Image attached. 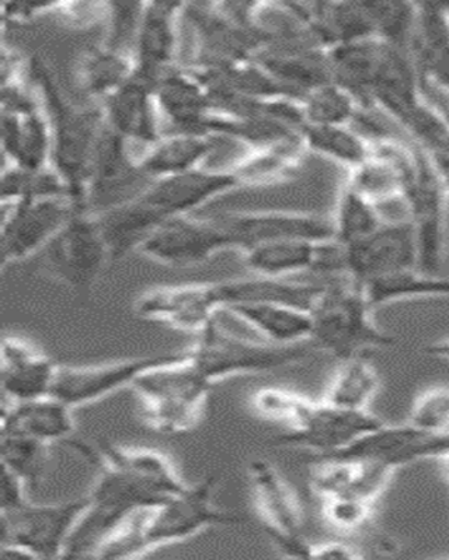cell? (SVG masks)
Segmentation results:
<instances>
[{
    "mask_svg": "<svg viewBox=\"0 0 449 560\" xmlns=\"http://www.w3.org/2000/svg\"><path fill=\"white\" fill-rule=\"evenodd\" d=\"M223 312L219 283L163 287L145 292L135 302V313L149 322L166 324L177 331L197 335Z\"/></svg>",
    "mask_w": 449,
    "mask_h": 560,
    "instance_id": "obj_15",
    "label": "cell"
},
{
    "mask_svg": "<svg viewBox=\"0 0 449 560\" xmlns=\"http://www.w3.org/2000/svg\"><path fill=\"white\" fill-rule=\"evenodd\" d=\"M303 119L311 125H350L361 105L348 90L331 82L312 90L301 100Z\"/></svg>",
    "mask_w": 449,
    "mask_h": 560,
    "instance_id": "obj_38",
    "label": "cell"
},
{
    "mask_svg": "<svg viewBox=\"0 0 449 560\" xmlns=\"http://www.w3.org/2000/svg\"><path fill=\"white\" fill-rule=\"evenodd\" d=\"M373 310L406 300L449 298V278L412 268L361 283Z\"/></svg>",
    "mask_w": 449,
    "mask_h": 560,
    "instance_id": "obj_32",
    "label": "cell"
},
{
    "mask_svg": "<svg viewBox=\"0 0 449 560\" xmlns=\"http://www.w3.org/2000/svg\"><path fill=\"white\" fill-rule=\"evenodd\" d=\"M212 385L194 366L186 349L179 359L147 370L131 388L142 404L149 428L176 436L196 427Z\"/></svg>",
    "mask_w": 449,
    "mask_h": 560,
    "instance_id": "obj_4",
    "label": "cell"
},
{
    "mask_svg": "<svg viewBox=\"0 0 449 560\" xmlns=\"http://www.w3.org/2000/svg\"><path fill=\"white\" fill-rule=\"evenodd\" d=\"M187 350L194 366L211 383L249 374L276 372L308 358V350L299 345L281 347L251 341L227 331L218 324V319L199 332L196 342Z\"/></svg>",
    "mask_w": 449,
    "mask_h": 560,
    "instance_id": "obj_7",
    "label": "cell"
},
{
    "mask_svg": "<svg viewBox=\"0 0 449 560\" xmlns=\"http://www.w3.org/2000/svg\"><path fill=\"white\" fill-rule=\"evenodd\" d=\"M424 353L449 363V338H444L440 339V341L427 345V347L424 348Z\"/></svg>",
    "mask_w": 449,
    "mask_h": 560,
    "instance_id": "obj_48",
    "label": "cell"
},
{
    "mask_svg": "<svg viewBox=\"0 0 449 560\" xmlns=\"http://www.w3.org/2000/svg\"><path fill=\"white\" fill-rule=\"evenodd\" d=\"M72 411L73 408L54 395L32 401L10 402L9 407H3L0 432L20 433L48 444L62 442L74 432Z\"/></svg>",
    "mask_w": 449,
    "mask_h": 560,
    "instance_id": "obj_26",
    "label": "cell"
},
{
    "mask_svg": "<svg viewBox=\"0 0 449 560\" xmlns=\"http://www.w3.org/2000/svg\"><path fill=\"white\" fill-rule=\"evenodd\" d=\"M216 220L231 238L232 248L239 253L253 245L277 240L326 242L334 238L332 220L308 213H232L222 214Z\"/></svg>",
    "mask_w": 449,
    "mask_h": 560,
    "instance_id": "obj_20",
    "label": "cell"
},
{
    "mask_svg": "<svg viewBox=\"0 0 449 560\" xmlns=\"http://www.w3.org/2000/svg\"><path fill=\"white\" fill-rule=\"evenodd\" d=\"M217 475H208L192 487L186 485L158 506L139 513L137 529L142 553L186 541L208 528L244 523L239 514L217 506Z\"/></svg>",
    "mask_w": 449,
    "mask_h": 560,
    "instance_id": "obj_5",
    "label": "cell"
},
{
    "mask_svg": "<svg viewBox=\"0 0 449 560\" xmlns=\"http://www.w3.org/2000/svg\"><path fill=\"white\" fill-rule=\"evenodd\" d=\"M407 423L426 432H449V385H437L418 394L408 411Z\"/></svg>",
    "mask_w": 449,
    "mask_h": 560,
    "instance_id": "obj_42",
    "label": "cell"
},
{
    "mask_svg": "<svg viewBox=\"0 0 449 560\" xmlns=\"http://www.w3.org/2000/svg\"><path fill=\"white\" fill-rule=\"evenodd\" d=\"M266 342L293 347L312 338V317L307 310L278 303H243L225 310Z\"/></svg>",
    "mask_w": 449,
    "mask_h": 560,
    "instance_id": "obj_28",
    "label": "cell"
},
{
    "mask_svg": "<svg viewBox=\"0 0 449 560\" xmlns=\"http://www.w3.org/2000/svg\"><path fill=\"white\" fill-rule=\"evenodd\" d=\"M186 3L145 2L134 45L135 72L154 84L159 74L174 67L177 51V22Z\"/></svg>",
    "mask_w": 449,
    "mask_h": 560,
    "instance_id": "obj_22",
    "label": "cell"
},
{
    "mask_svg": "<svg viewBox=\"0 0 449 560\" xmlns=\"http://www.w3.org/2000/svg\"><path fill=\"white\" fill-rule=\"evenodd\" d=\"M36 257L45 273L78 293L90 292L112 262L97 219L89 213L74 214Z\"/></svg>",
    "mask_w": 449,
    "mask_h": 560,
    "instance_id": "obj_8",
    "label": "cell"
},
{
    "mask_svg": "<svg viewBox=\"0 0 449 560\" xmlns=\"http://www.w3.org/2000/svg\"><path fill=\"white\" fill-rule=\"evenodd\" d=\"M311 404L312 399L281 388L258 389L252 399L254 411L261 417L281 422L288 429L297 427Z\"/></svg>",
    "mask_w": 449,
    "mask_h": 560,
    "instance_id": "obj_40",
    "label": "cell"
},
{
    "mask_svg": "<svg viewBox=\"0 0 449 560\" xmlns=\"http://www.w3.org/2000/svg\"><path fill=\"white\" fill-rule=\"evenodd\" d=\"M332 222L334 240L347 247L376 232L385 220L376 205L344 184Z\"/></svg>",
    "mask_w": 449,
    "mask_h": 560,
    "instance_id": "obj_37",
    "label": "cell"
},
{
    "mask_svg": "<svg viewBox=\"0 0 449 560\" xmlns=\"http://www.w3.org/2000/svg\"><path fill=\"white\" fill-rule=\"evenodd\" d=\"M4 164L27 170L51 167V133L39 107L24 113H0Z\"/></svg>",
    "mask_w": 449,
    "mask_h": 560,
    "instance_id": "obj_25",
    "label": "cell"
},
{
    "mask_svg": "<svg viewBox=\"0 0 449 560\" xmlns=\"http://www.w3.org/2000/svg\"><path fill=\"white\" fill-rule=\"evenodd\" d=\"M449 455V432L431 433L411 423L388 424L359 440L346 452L333 457L373 459L393 469L421 462H441Z\"/></svg>",
    "mask_w": 449,
    "mask_h": 560,
    "instance_id": "obj_19",
    "label": "cell"
},
{
    "mask_svg": "<svg viewBox=\"0 0 449 560\" xmlns=\"http://www.w3.org/2000/svg\"><path fill=\"white\" fill-rule=\"evenodd\" d=\"M322 284L296 283L286 279L254 277L219 282L223 312L243 303H278L311 312Z\"/></svg>",
    "mask_w": 449,
    "mask_h": 560,
    "instance_id": "obj_29",
    "label": "cell"
},
{
    "mask_svg": "<svg viewBox=\"0 0 449 560\" xmlns=\"http://www.w3.org/2000/svg\"><path fill=\"white\" fill-rule=\"evenodd\" d=\"M344 248L348 275L359 283L418 268L416 233L408 219L385 220L376 232Z\"/></svg>",
    "mask_w": 449,
    "mask_h": 560,
    "instance_id": "obj_18",
    "label": "cell"
},
{
    "mask_svg": "<svg viewBox=\"0 0 449 560\" xmlns=\"http://www.w3.org/2000/svg\"><path fill=\"white\" fill-rule=\"evenodd\" d=\"M382 423L371 412L348 411L322 399L312 401L297 427L278 434L273 444L308 450L313 458L333 457L353 447Z\"/></svg>",
    "mask_w": 449,
    "mask_h": 560,
    "instance_id": "obj_11",
    "label": "cell"
},
{
    "mask_svg": "<svg viewBox=\"0 0 449 560\" xmlns=\"http://www.w3.org/2000/svg\"><path fill=\"white\" fill-rule=\"evenodd\" d=\"M142 3H104L110 19V33L107 42L104 43L118 51L133 54L126 47L129 43L135 45L139 22H141Z\"/></svg>",
    "mask_w": 449,
    "mask_h": 560,
    "instance_id": "obj_43",
    "label": "cell"
},
{
    "mask_svg": "<svg viewBox=\"0 0 449 560\" xmlns=\"http://www.w3.org/2000/svg\"><path fill=\"white\" fill-rule=\"evenodd\" d=\"M0 384L10 402L32 401L53 394L59 364L22 339L3 338Z\"/></svg>",
    "mask_w": 449,
    "mask_h": 560,
    "instance_id": "obj_24",
    "label": "cell"
},
{
    "mask_svg": "<svg viewBox=\"0 0 449 560\" xmlns=\"http://www.w3.org/2000/svg\"><path fill=\"white\" fill-rule=\"evenodd\" d=\"M59 3H37V2H13L2 4L3 23L7 22H26V20L36 16L37 13L57 8Z\"/></svg>",
    "mask_w": 449,
    "mask_h": 560,
    "instance_id": "obj_46",
    "label": "cell"
},
{
    "mask_svg": "<svg viewBox=\"0 0 449 560\" xmlns=\"http://www.w3.org/2000/svg\"><path fill=\"white\" fill-rule=\"evenodd\" d=\"M301 135L307 150L342 163L350 170L366 162L371 154V142L350 125L303 124Z\"/></svg>",
    "mask_w": 449,
    "mask_h": 560,
    "instance_id": "obj_34",
    "label": "cell"
},
{
    "mask_svg": "<svg viewBox=\"0 0 449 560\" xmlns=\"http://www.w3.org/2000/svg\"><path fill=\"white\" fill-rule=\"evenodd\" d=\"M416 149V167L404 189L402 201L406 205L408 222L413 224L416 233L418 269L423 272L440 275L447 254L449 198L430 156L417 144Z\"/></svg>",
    "mask_w": 449,
    "mask_h": 560,
    "instance_id": "obj_9",
    "label": "cell"
},
{
    "mask_svg": "<svg viewBox=\"0 0 449 560\" xmlns=\"http://www.w3.org/2000/svg\"><path fill=\"white\" fill-rule=\"evenodd\" d=\"M367 7L376 38L411 54L417 3L367 2Z\"/></svg>",
    "mask_w": 449,
    "mask_h": 560,
    "instance_id": "obj_39",
    "label": "cell"
},
{
    "mask_svg": "<svg viewBox=\"0 0 449 560\" xmlns=\"http://www.w3.org/2000/svg\"><path fill=\"white\" fill-rule=\"evenodd\" d=\"M88 503L87 494L62 503L26 500L18 508L0 510V557L64 558L68 539Z\"/></svg>",
    "mask_w": 449,
    "mask_h": 560,
    "instance_id": "obj_6",
    "label": "cell"
},
{
    "mask_svg": "<svg viewBox=\"0 0 449 560\" xmlns=\"http://www.w3.org/2000/svg\"><path fill=\"white\" fill-rule=\"evenodd\" d=\"M134 55L108 45H94L79 58L78 80L88 96L102 103L135 74Z\"/></svg>",
    "mask_w": 449,
    "mask_h": 560,
    "instance_id": "obj_30",
    "label": "cell"
},
{
    "mask_svg": "<svg viewBox=\"0 0 449 560\" xmlns=\"http://www.w3.org/2000/svg\"><path fill=\"white\" fill-rule=\"evenodd\" d=\"M0 257L2 267L36 257L65 224L78 214L68 198L34 199L2 205Z\"/></svg>",
    "mask_w": 449,
    "mask_h": 560,
    "instance_id": "obj_13",
    "label": "cell"
},
{
    "mask_svg": "<svg viewBox=\"0 0 449 560\" xmlns=\"http://www.w3.org/2000/svg\"><path fill=\"white\" fill-rule=\"evenodd\" d=\"M427 153V152H426ZM449 198V153H427Z\"/></svg>",
    "mask_w": 449,
    "mask_h": 560,
    "instance_id": "obj_47",
    "label": "cell"
},
{
    "mask_svg": "<svg viewBox=\"0 0 449 560\" xmlns=\"http://www.w3.org/2000/svg\"><path fill=\"white\" fill-rule=\"evenodd\" d=\"M99 468L89 503L68 539L64 558H94L128 518L180 492L186 483L168 457L153 450L118 447L100 442L90 450L71 443Z\"/></svg>",
    "mask_w": 449,
    "mask_h": 560,
    "instance_id": "obj_1",
    "label": "cell"
},
{
    "mask_svg": "<svg viewBox=\"0 0 449 560\" xmlns=\"http://www.w3.org/2000/svg\"><path fill=\"white\" fill-rule=\"evenodd\" d=\"M321 502L323 518L332 528L343 534L357 533L366 527L376 509V503L356 494H342Z\"/></svg>",
    "mask_w": 449,
    "mask_h": 560,
    "instance_id": "obj_41",
    "label": "cell"
},
{
    "mask_svg": "<svg viewBox=\"0 0 449 560\" xmlns=\"http://www.w3.org/2000/svg\"><path fill=\"white\" fill-rule=\"evenodd\" d=\"M438 465H440L442 477L446 478V481L449 483V455L442 458L441 462H438Z\"/></svg>",
    "mask_w": 449,
    "mask_h": 560,
    "instance_id": "obj_49",
    "label": "cell"
},
{
    "mask_svg": "<svg viewBox=\"0 0 449 560\" xmlns=\"http://www.w3.org/2000/svg\"><path fill=\"white\" fill-rule=\"evenodd\" d=\"M151 183L133 156L129 142L104 124L90 163L88 213L100 214L131 201Z\"/></svg>",
    "mask_w": 449,
    "mask_h": 560,
    "instance_id": "obj_12",
    "label": "cell"
},
{
    "mask_svg": "<svg viewBox=\"0 0 449 560\" xmlns=\"http://www.w3.org/2000/svg\"><path fill=\"white\" fill-rule=\"evenodd\" d=\"M183 353L184 350L96 366H59L51 395L73 409L97 402L124 388H131L147 370L172 362Z\"/></svg>",
    "mask_w": 449,
    "mask_h": 560,
    "instance_id": "obj_16",
    "label": "cell"
},
{
    "mask_svg": "<svg viewBox=\"0 0 449 560\" xmlns=\"http://www.w3.org/2000/svg\"><path fill=\"white\" fill-rule=\"evenodd\" d=\"M219 138L211 135L172 132L163 135L153 147L138 159L148 178L161 179L193 172L218 148Z\"/></svg>",
    "mask_w": 449,
    "mask_h": 560,
    "instance_id": "obj_27",
    "label": "cell"
},
{
    "mask_svg": "<svg viewBox=\"0 0 449 560\" xmlns=\"http://www.w3.org/2000/svg\"><path fill=\"white\" fill-rule=\"evenodd\" d=\"M254 500L264 528L284 557L311 559L312 544L303 535L301 502L273 464L254 459L249 464Z\"/></svg>",
    "mask_w": 449,
    "mask_h": 560,
    "instance_id": "obj_10",
    "label": "cell"
},
{
    "mask_svg": "<svg viewBox=\"0 0 449 560\" xmlns=\"http://www.w3.org/2000/svg\"><path fill=\"white\" fill-rule=\"evenodd\" d=\"M311 308L312 338L332 357L342 360L362 357L372 349L395 347L393 335L373 319L361 283L352 277L329 279Z\"/></svg>",
    "mask_w": 449,
    "mask_h": 560,
    "instance_id": "obj_3",
    "label": "cell"
},
{
    "mask_svg": "<svg viewBox=\"0 0 449 560\" xmlns=\"http://www.w3.org/2000/svg\"><path fill=\"white\" fill-rule=\"evenodd\" d=\"M153 92L159 113L172 125L173 132L209 135L211 103L192 70L176 65L164 70L154 82Z\"/></svg>",
    "mask_w": 449,
    "mask_h": 560,
    "instance_id": "obj_23",
    "label": "cell"
},
{
    "mask_svg": "<svg viewBox=\"0 0 449 560\" xmlns=\"http://www.w3.org/2000/svg\"><path fill=\"white\" fill-rule=\"evenodd\" d=\"M448 16H449V2H448Z\"/></svg>",
    "mask_w": 449,
    "mask_h": 560,
    "instance_id": "obj_50",
    "label": "cell"
},
{
    "mask_svg": "<svg viewBox=\"0 0 449 560\" xmlns=\"http://www.w3.org/2000/svg\"><path fill=\"white\" fill-rule=\"evenodd\" d=\"M26 483L16 475L2 468V485H0V510H9L26 502Z\"/></svg>",
    "mask_w": 449,
    "mask_h": 560,
    "instance_id": "obj_44",
    "label": "cell"
},
{
    "mask_svg": "<svg viewBox=\"0 0 449 560\" xmlns=\"http://www.w3.org/2000/svg\"><path fill=\"white\" fill-rule=\"evenodd\" d=\"M309 240H277L242 252L243 262L256 277L287 279L311 272L318 244Z\"/></svg>",
    "mask_w": 449,
    "mask_h": 560,
    "instance_id": "obj_31",
    "label": "cell"
},
{
    "mask_svg": "<svg viewBox=\"0 0 449 560\" xmlns=\"http://www.w3.org/2000/svg\"><path fill=\"white\" fill-rule=\"evenodd\" d=\"M242 187L232 170L211 172L197 168L193 172L154 179L137 199L159 223L184 217L202 208L219 195Z\"/></svg>",
    "mask_w": 449,
    "mask_h": 560,
    "instance_id": "obj_17",
    "label": "cell"
},
{
    "mask_svg": "<svg viewBox=\"0 0 449 560\" xmlns=\"http://www.w3.org/2000/svg\"><path fill=\"white\" fill-rule=\"evenodd\" d=\"M361 549L346 542L329 541L312 544L311 559H361Z\"/></svg>",
    "mask_w": 449,
    "mask_h": 560,
    "instance_id": "obj_45",
    "label": "cell"
},
{
    "mask_svg": "<svg viewBox=\"0 0 449 560\" xmlns=\"http://www.w3.org/2000/svg\"><path fill=\"white\" fill-rule=\"evenodd\" d=\"M28 82L36 92L51 133V167L68 185L79 213H88L90 163L104 128L100 104L79 107L65 96L57 78L42 57L27 63Z\"/></svg>",
    "mask_w": 449,
    "mask_h": 560,
    "instance_id": "obj_2",
    "label": "cell"
},
{
    "mask_svg": "<svg viewBox=\"0 0 449 560\" xmlns=\"http://www.w3.org/2000/svg\"><path fill=\"white\" fill-rule=\"evenodd\" d=\"M227 249L231 238L216 218L197 219L189 214L166 220L138 249L159 264L187 268L203 264Z\"/></svg>",
    "mask_w": 449,
    "mask_h": 560,
    "instance_id": "obj_14",
    "label": "cell"
},
{
    "mask_svg": "<svg viewBox=\"0 0 449 560\" xmlns=\"http://www.w3.org/2000/svg\"><path fill=\"white\" fill-rule=\"evenodd\" d=\"M2 205L34 199L68 198V185L53 167L27 170L4 164L2 170Z\"/></svg>",
    "mask_w": 449,
    "mask_h": 560,
    "instance_id": "obj_36",
    "label": "cell"
},
{
    "mask_svg": "<svg viewBox=\"0 0 449 560\" xmlns=\"http://www.w3.org/2000/svg\"><path fill=\"white\" fill-rule=\"evenodd\" d=\"M104 121L112 131L129 143L151 148L163 137L153 86L135 72L123 88L99 103Z\"/></svg>",
    "mask_w": 449,
    "mask_h": 560,
    "instance_id": "obj_21",
    "label": "cell"
},
{
    "mask_svg": "<svg viewBox=\"0 0 449 560\" xmlns=\"http://www.w3.org/2000/svg\"><path fill=\"white\" fill-rule=\"evenodd\" d=\"M51 444L14 432H0L2 468L16 475L28 489L43 483L49 464Z\"/></svg>",
    "mask_w": 449,
    "mask_h": 560,
    "instance_id": "obj_35",
    "label": "cell"
},
{
    "mask_svg": "<svg viewBox=\"0 0 449 560\" xmlns=\"http://www.w3.org/2000/svg\"><path fill=\"white\" fill-rule=\"evenodd\" d=\"M381 388L377 369L366 358L344 360L324 394L323 401L348 411L369 412Z\"/></svg>",
    "mask_w": 449,
    "mask_h": 560,
    "instance_id": "obj_33",
    "label": "cell"
}]
</instances>
